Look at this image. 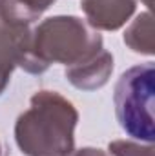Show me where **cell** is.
Returning a JSON list of instances; mask_svg holds the SVG:
<instances>
[{"label": "cell", "mask_w": 155, "mask_h": 156, "mask_svg": "<svg viewBox=\"0 0 155 156\" xmlns=\"http://www.w3.org/2000/svg\"><path fill=\"white\" fill-rule=\"evenodd\" d=\"M0 18L11 24H24V26H31L35 20H39L20 4V0H0Z\"/></svg>", "instance_id": "8"}, {"label": "cell", "mask_w": 155, "mask_h": 156, "mask_svg": "<svg viewBox=\"0 0 155 156\" xmlns=\"http://www.w3.org/2000/svg\"><path fill=\"white\" fill-rule=\"evenodd\" d=\"M100 49H104L100 33L75 15L49 16L33 29L31 51L46 69L51 64L75 66Z\"/></svg>", "instance_id": "2"}, {"label": "cell", "mask_w": 155, "mask_h": 156, "mask_svg": "<svg viewBox=\"0 0 155 156\" xmlns=\"http://www.w3.org/2000/svg\"><path fill=\"white\" fill-rule=\"evenodd\" d=\"M0 156H2V144H0Z\"/></svg>", "instance_id": "13"}, {"label": "cell", "mask_w": 155, "mask_h": 156, "mask_svg": "<svg viewBox=\"0 0 155 156\" xmlns=\"http://www.w3.org/2000/svg\"><path fill=\"white\" fill-rule=\"evenodd\" d=\"M78 111L57 91H37L15 122V142L26 156H62L75 149Z\"/></svg>", "instance_id": "1"}, {"label": "cell", "mask_w": 155, "mask_h": 156, "mask_svg": "<svg viewBox=\"0 0 155 156\" xmlns=\"http://www.w3.org/2000/svg\"><path fill=\"white\" fill-rule=\"evenodd\" d=\"M153 93L155 66L153 62L139 64L124 71L115 83L113 104L115 116L122 131L144 144H153Z\"/></svg>", "instance_id": "3"}, {"label": "cell", "mask_w": 155, "mask_h": 156, "mask_svg": "<svg viewBox=\"0 0 155 156\" xmlns=\"http://www.w3.org/2000/svg\"><path fill=\"white\" fill-rule=\"evenodd\" d=\"M33 29L24 24H11L0 18V96L7 89L15 67L29 75H42L47 69L40 66L31 51Z\"/></svg>", "instance_id": "4"}, {"label": "cell", "mask_w": 155, "mask_h": 156, "mask_svg": "<svg viewBox=\"0 0 155 156\" xmlns=\"http://www.w3.org/2000/svg\"><path fill=\"white\" fill-rule=\"evenodd\" d=\"M141 2H142V4H144V5H148V7H150V5H152V0H141Z\"/></svg>", "instance_id": "12"}, {"label": "cell", "mask_w": 155, "mask_h": 156, "mask_svg": "<svg viewBox=\"0 0 155 156\" xmlns=\"http://www.w3.org/2000/svg\"><path fill=\"white\" fill-rule=\"evenodd\" d=\"M113 73V55L100 49L97 55L66 67L64 75L68 82L80 91H97L108 83Z\"/></svg>", "instance_id": "6"}, {"label": "cell", "mask_w": 155, "mask_h": 156, "mask_svg": "<svg viewBox=\"0 0 155 156\" xmlns=\"http://www.w3.org/2000/svg\"><path fill=\"white\" fill-rule=\"evenodd\" d=\"M55 2H57V0H20V4H22L31 15H35L37 18H40L42 13L47 11Z\"/></svg>", "instance_id": "10"}, {"label": "cell", "mask_w": 155, "mask_h": 156, "mask_svg": "<svg viewBox=\"0 0 155 156\" xmlns=\"http://www.w3.org/2000/svg\"><path fill=\"white\" fill-rule=\"evenodd\" d=\"M62 156H110L106 151L97 149V147H82V149H71L70 153Z\"/></svg>", "instance_id": "11"}, {"label": "cell", "mask_w": 155, "mask_h": 156, "mask_svg": "<svg viewBox=\"0 0 155 156\" xmlns=\"http://www.w3.org/2000/svg\"><path fill=\"white\" fill-rule=\"evenodd\" d=\"M139 0H80L86 22L95 31H117L133 16Z\"/></svg>", "instance_id": "5"}, {"label": "cell", "mask_w": 155, "mask_h": 156, "mask_svg": "<svg viewBox=\"0 0 155 156\" xmlns=\"http://www.w3.org/2000/svg\"><path fill=\"white\" fill-rule=\"evenodd\" d=\"M124 44L139 55L153 56L155 53V42H153V22H152V13L144 11L137 15L135 20L126 27L124 31Z\"/></svg>", "instance_id": "7"}, {"label": "cell", "mask_w": 155, "mask_h": 156, "mask_svg": "<svg viewBox=\"0 0 155 156\" xmlns=\"http://www.w3.org/2000/svg\"><path fill=\"white\" fill-rule=\"evenodd\" d=\"M110 156H153V144L133 142V140H113L108 144Z\"/></svg>", "instance_id": "9"}]
</instances>
